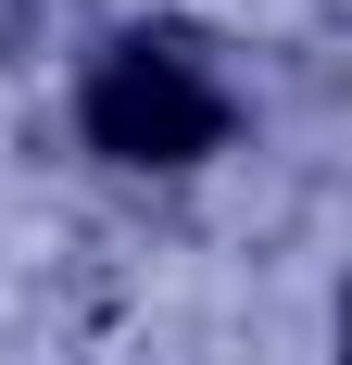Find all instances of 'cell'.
<instances>
[{"mask_svg":"<svg viewBox=\"0 0 352 365\" xmlns=\"http://www.w3.org/2000/svg\"><path fill=\"white\" fill-rule=\"evenodd\" d=\"M88 139L113 164H202L227 139V88H214L202 38H113L101 63H88Z\"/></svg>","mask_w":352,"mask_h":365,"instance_id":"obj_1","label":"cell"}]
</instances>
